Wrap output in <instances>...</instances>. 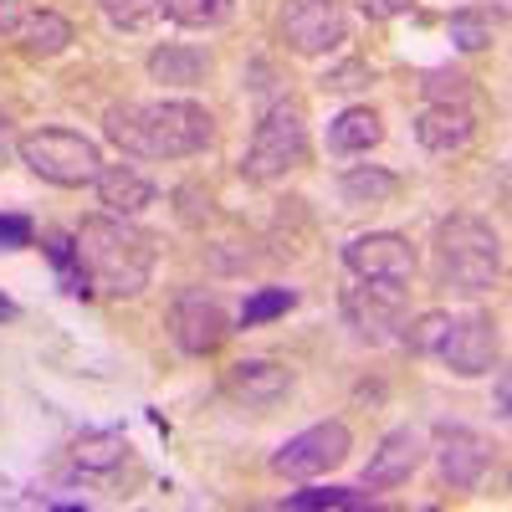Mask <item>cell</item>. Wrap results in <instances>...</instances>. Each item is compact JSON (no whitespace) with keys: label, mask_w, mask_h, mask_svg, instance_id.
<instances>
[{"label":"cell","mask_w":512,"mask_h":512,"mask_svg":"<svg viewBox=\"0 0 512 512\" xmlns=\"http://www.w3.org/2000/svg\"><path fill=\"white\" fill-rule=\"evenodd\" d=\"M103 134L134 159H190V154L210 149L216 118H210L200 103H185V98L123 103V108H108Z\"/></svg>","instance_id":"obj_1"},{"label":"cell","mask_w":512,"mask_h":512,"mask_svg":"<svg viewBox=\"0 0 512 512\" xmlns=\"http://www.w3.org/2000/svg\"><path fill=\"white\" fill-rule=\"evenodd\" d=\"M72 241H77V256L88 267L93 287H103L108 297H139L149 287L159 246L128 216H93L72 231Z\"/></svg>","instance_id":"obj_2"},{"label":"cell","mask_w":512,"mask_h":512,"mask_svg":"<svg viewBox=\"0 0 512 512\" xmlns=\"http://www.w3.org/2000/svg\"><path fill=\"white\" fill-rule=\"evenodd\" d=\"M436 272L456 292H487L502 277V236L482 216H451L436 231Z\"/></svg>","instance_id":"obj_3"},{"label":"cell","mask_w":512,"mask_h":512,"mask_svg":"<svg viewBox=\"0 0 512 512\" xmlns=\"http://www.w3.org/2000/svg\"><path fill=\"white\" fill-rule=\"evenodd\" d=\"M16 154L31 175H41L47 185H62V190L93 185L98 169H103L98 144L88 134H72V128H36V134H21Z\"/></svg>","instance_id":"obj_4"},{"label":"cell","mask_w":512,"mask_h":512,"mask_svg":"<svg viewBox=\"0 0 512 512\" xmlns=\"http://www.w3.org/2000/svg\"><path fill=\"white\" fill-rule=\"evenodd\" d=\"M308 159V123L292 103H272L256 123V134L246 144V159H241V175L256 180V185H272L282 175H292L297 164Z\"/></svg>","instance_id":"obj_5"},{"label":"cell","mask_w":512,"mask_h":512,"mask_svg":"<svg viewBox=\"0 0 512 512\" xmlns=\"http://www.w3.org/2000/svg\"><path fill=\"white\" fill-rule=\"evenodd\" d=\"M277 31L297 57H328V52L344 47L349 21L338 11V0H282Z\"/></svg>","instance_id":"obj_6"},{"label":"cell","mask_w":512,"mask_h":512,"mask_svg":"<svg viewBox=\"0 0 512 512\" xmlns=\"http://www.w3.org/2000/svg\"><path fill=\"white\" fill-rule=\"evenodd\" d=\"M169 333H175V344L185 354H216L226 344V333H231V318L221 308V297L216 292H205V287H185L175 297V308H169Z\"/></svg>","instance_id":"obj_7"},{"label":"cell","mask_w":512,"mask_h":512,"mask_svg":"<svg viewBox=\"0 0 512 512\" xmlns=\"http://www.w3.org/2000/svg\"><path fill=\"white\" fill-rule=\"evenodd\" d=\"M349 451H354L349 425L344 420H323V425H313V431H303V436H292V441L277 446L272 472L277 477H323L328 466H338Z\"/></svg>","instance_id":"obj_8"},{"label":"cell","mask_w":512,"mask_h":512,"mask_svg":"<svg viewBox=\"0 0 512 512\" xmlns=\"http://www.w3.org/2000/svg\"><path fill=\"white\" fill-rule=\"evenodd\" d=\"M344 318L364 344H395L405 328V287L390 282H359L344 292Z\"/></svg>","instance_id":"obj_9"},{"label":"cell","mask_w":512,"mask_h":512,"mask_svg":"<svg viewBox=\"0 0 512 512\" xmlns=\"http://www.w3.org/2000/svg\"><path fill=\"white\" fill-rule=\"evenodd\" d=\"M344 267L359 277V282H390V287H405L415 277V246L395 231H369V236H354L344 246Z\"/></svg>","instance_id":"obj_10"},{"label":"cell","mask_w":512,"mask_h":512,"mask_svg":"<svg viewBox=\"0 0 512 512\" xmlns=\"http://www.w3.org/2000/svg\"><path fill=\"white\" fill-rule=\"evenodd\" d=\"M436 359H441L451 374H461V379L492 374V369H497V323H492L487 313H461V318H451Z\"/></svg>","instance_id":"obj_11"},{"label":"cell","mask_w":512,"mask_h":512,"mask_svg":"<svg viewBox=\"0 0 512 512\" xmlns=\"http://www.w3.org/2000/svg\"><path fill=\"white\" fill-rule=\"evenodd\" d=\"M431 451H436V472H441V482L456 487V492L482 487L487 466H492V446H487V436L466 431V425H436V446H431Z\"/></svg>","instance_id":"obj_12"},{"label":"cell","mask_w":512,"mask_h":512,"mask_svg":"<svg viewBox=\"0 0 512 512\" xmlns=\"http://www.w3.org/2000/svg\"><path fill=\"white\" fill-rule=\"evenodd\" d=\"M226 390L246 405V410H272L292 395V369L277 359H241L226 374Z\"/></svg>","instance_id":"obj_13"},{"label":"cell","mask_w":512,"mask_h":512,"mask_svg":"<svg viewBox=\"0 0 512 512\" xmlns=\"http://www.w3.org/2000/svg\"><path fill=\"white\" fill-rule=\"evenodd\" d=\"M420 456H425L420 431L400 425V431H390V436L379 441V451L369 456V466H364V487H369V492H390V487L410 482V477H415V466H420Z\"/></svg>","instance_id":"obj_14"},{"label":"cell","mask_w":512,"mask_h":512,"mask_svg":"<svg viewBox=\"0 0 512 512\" xmlns=\"http://www.w3.org/2000/svg\"><path fill=\"white\" fill-rule=\"evenodd\" d=\"M415 139H420V149H431V154H461L466 144L477 139V113L461 108V103H431L415 118Z\"/></svg>","instance_id":"obj_15"},{"label":"cell","mask_w":512,"mask_h":512,"mask_svg":"<svg viewBox=\"0 0 512 512\" xmlns=\"http://www.w3.org/2000/svg\"><path fill=\"white\" fill-rule=\"evenodd\" d=\"M93 185H98V200L108 205V216H128V221L144 216V210L159 200V190L139 175L134 164H103Z\"/></svg>","instance_id":"obj_16"},{"label":"cell","mask_w":512,"mask_h":512,"mask_svg":"<svg viewBox=\"0 0 512 512\" xmlns=\"http://www.w3.org/2000/svg\"><path fill=\"white\" fill-rule=\"evenodd\" d=\"M384 139V123L374 108H344L328 123V149L333 154H369Z\"/></svg>","instance_id":"obj_17"},{"label":"cell","mask_w":512,"mask_h":512,"mask_svg":"<svg viewBox=\"0 0 512 512\" xmlns=\"http://www.w3.org/2000/svg\"><path fill=\"white\" fill-rule=\"evenodd\" d=\"M123 456H128V441H123L118 431H82V436L72 441V466H77V472H88V477L118 472Z\"/></svg>","instance_id":"obj_18"},{"label":"cell","mask_w":512,"mask_h":512,"mask_svg":"<svg viewBox=\"0 0 512 512\" xmlns=\"http://www.w3.org/2000/svg\"><path fill=\"white\" fill-rule=\"evenodd\" d=\"M210 72V57L200 47H159L149 52V77L154 82H175V88H190Z\"/></svg>","instance_id":"obj_19"},{"label":"cell","mask_w":512,"mask_h":512,"mask_svg":"<svg viewBox=\"0 0 512 512\" xmlns=\"http://www.w3.org/2000/svg\"><path fill=\"white\" fill-rule=\"evenodd\" d=\"M21 41L31 57H57L72 47V21L57 11H31V16H21Z\"/></svg>","instance_id":"obj_20"},{"label":"cell","mask_w":512,"mask_h":512,"mask_svg":"<svg viewBox=\"0 0 512 512\" xmlns=\"http://www.w3.org/2000/svg\"><path fill=\"white\" fill-rule=\"evenodd\" d=\"M338 190H344L349 205H384V200L400 195V180L390 175V169H374V164L364 169L359 164V169H349V175L338 180Z\"/></svg>","instance_id":"obj_21"},{"label":"cell","mask_w":512,"mask_h":512,"mask_svg":"<svg viewBox=\"0 0 512 512\" xmlns=\"http://www.w3.org/2000/svg\"><path fill=\"white\" fill-rule=\"evenodd\" d=\"M47 256H52V267H57L62 292H72V297H88V292H93V277H88V267H82L77 241H72L67 231H52V236H47Z\"/></svg>","instance_id":"obj_22"},{"label":"cell","mask_w":512,"mask_h":512,"mask_svg":"<svg viewBox=\"0 0 512 512\" xmlns=\"http://www.w3.org/2000/svg\"><path fill=\"white\" fill-rule=\"evenodd\" d=\"M231 11H236V0H164V16L175 26H195V31L226 26Z\"/></svg>","instance_id":"obj_23"},{"label":"cell","mask_w":512,"mask_h":512,"mask_svg":"<svg viewBox=\"0 0 512 512\" xmlns=\"http://www.w3.org/2000/svg\"><path fill=\"white\" fill-rule=\"evenodd\" d=\"M420 93H425V103H461V108H472V77L451 72V67H431L420 77Z\"/></svg>","instance_id":"obj_24"},{"label":"cell","mask_w":512,"mask_h":512,"mask_svg":"<svg viewBox=\"0 0 512 512\" xmlns=\"http://www.w3.org/2000/svg\"><path fill=\"white\" fill-rule=\"evenodd\" d=\"M287 308H297V292H292V287H262V292H251V297H246V308H241V328L272 323V318H282Z\"/></svg>","instance_id":"obj_25"},{"label":"cell","mask_w":512,"mask_h":512,"mask_svg":"<svg viewBox=\"0 0 512 512\" xmlns=\"http://www.w3.org/2000/svg\"><path fill=\"white\" fill-rule=\"evenodd\" d=\"M446 328H451V313H420V318H415L400 338H405V349H410V354H420V359H436V349H441Z\"/></svg>","instance_id":"obj_26"},{"label":"cell","mask_w":512,"mask_h":512,"mask_svg":"<svg viewBox=\"0 0 512 512\" xmlns=\"http://www.w3.org/2000/svg\"><path fill=\"white\" fill-rule=\"evenodd\" d=\"M446 36H451L456 52H482V47H492V26H487L482 11H456V16L446 21Z\"/></svg>","instance_id":"obj_27"},{"label":"cell","mask_w":512,"mask_h":512,"mask_svg":"<svg viewBox=\"0 0 512 512\" xmlns=\"http://www.w3.org/2000/svg\"><path fill=\"white\" fill-rule=\"evenodd\" d=\"M164 11V0H103V16L113 31H144Z\"/></svg>","instance_id":"obj_28"},{"label":"cell","mask_w":512,"mask_h":512,"mask_svg":"<svg viewBox=\"0 0 512 512\" xmlns=\"http://www.w3.org/2000/svg\"><path fill=\"white\" fill-rule=\"evenodd\" d=\"M369 497L354 487H308V492H287V507H364Z\"/></svg>","instance_id":"obj_29"},{"label":"cell","mask_w":512,"mask_h":512,"mask_svg":"<svg viewBox=\"0 0 512 512\" xmlns=\"http://www.w3.org/2000/svg\"><path fill=\"white\" fill-rule=\"evenodd\" d=\"M31 246V221L26 216H0V251H21Z\"/></svg>","instance_id":"obj_30"},{"label":"cell","mask_w":512,"mask_h":512,"mask_svg":"<svg viewBox=\"0 0 512 512\" xmlns=\"http://www.w3.org/2000/svg\"><path fill=\"white\" fill-rule=\"evenodd\" d=\"M354 6L369 16V21H395V16H405L415 0H354Z\"/></svg>","instance_id":"obj_31"},{"label":"cell","mask_w":512,"mask_h":512,"mask_svg":"<svg viewBox=\"0 0 512 512\" xmlns=\"http://www.w3.org/2000/svg\"><path fill=\"white\" fill-rule=\"evenodd\" d=\"M16 154V123L6 118V113H0V164H6Z\"/></svg>","instance_id":"obj_32"},{"label":"cell","mask_w":512,"mask_h":512,"mask_svg":"<svg viewBox=\"0 0 512 512\" xmlns=\"http://www.w3.org/2000/svg\"><path fill=\"white\" fill-rule=\"evenodd\" d=\"M21 26V0H0V31Z\"/></svg>","instance_id":"obj_33"},{"label":"cell","mask_w":512,"mask_h":512,"mask_svg":"<svg viewBox=\"0 0 512 512\" xmlns=\"http://www.w3.org/2000/svg\"><path fill=\"white\" fill-rule=\"evenodd\" d=\"M497 415L507 420V374H497Z\"/></svg>","instance_id":"obj_34"},{"label":"cell","mask_w":512,"mask_h":512,"mask_svg":"<svg viewBox=\"0 0 512 512\" xmlns=\"http://www.w3.org/2000/svg\"><path fill=\"white\" fill-rule=\"evenodd\" d=\"M6 318H16V303H11L6 292H0V323H6Z\"/></svg>","instance_id":"obj_35"},{"label":"cell","mask_w":512,"mask_h":512,"mask_svg":"<svg viewBox=\"0 0 512 512\" xmlns=\"http://www.w3.org/2000/svg\"><path fill=\"white\" fill-rule=\"evenodd\" d=\"M492 6H497V16H502V11H507V0H492Z\"/></svg>","instance_id":"obj_36"}]
</instances>
